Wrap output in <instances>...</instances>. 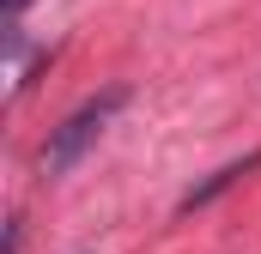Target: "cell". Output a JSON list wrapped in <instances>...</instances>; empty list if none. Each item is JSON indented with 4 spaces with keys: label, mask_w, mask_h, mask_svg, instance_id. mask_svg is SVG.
I'll list each match as a JSON object with an SVG mask.
<instances>
[{
    "label": "cell",
    "mask_w": 261,
    "mask_h": 254,
    "mask_svg": "<svg viewBox=\"0 0 261 254\" xmlns=\"http://www.w3.org/2000/svg\"><path fill=\"white\" fill-rule=\"evenodd\" d=\"M24 6H31V0H0V12H6V24H12V18H18Z\"/></svg>",
    "instance_id": "cell-3"
},
{
    "label": "cell",
    "mask_w": 261,
    "mask_h": 254,
    "mask_svg": "<svg viewBox=\"0 0 261 254\" xmlns=\"http://www.w3.org/2000/svg\"><path fill=\"white\" fill-rule=\"evenodd\" d=\"M261 164V151H249V157H243V164H225V170H219V176H206V182H200L195 194H189V200H182V212H189V206H206V200H213V194L219 188H231V182H237V176H249V170H255Z\"/></svg>",
    "instance_id": "cell-2"
},
{
    "label": "cell",
    "mask_w": 261,
    "mask_h": 254,
    "mask_svg": "<svg viewBox=\"0 0 261 254\" xmlns=\"http://www.w3.org/2000/svg\"><path fill=\"white\" fill-rule=\"evenodd\" d=\"M122 109H128V85H110V91L85 97V103H79V109L49 133V145H43V170H49V176H67V170H73V164L103 139V127L116 121Z\"/></svg>",
    "instance_id": "cell-1"
}]
</instances>
